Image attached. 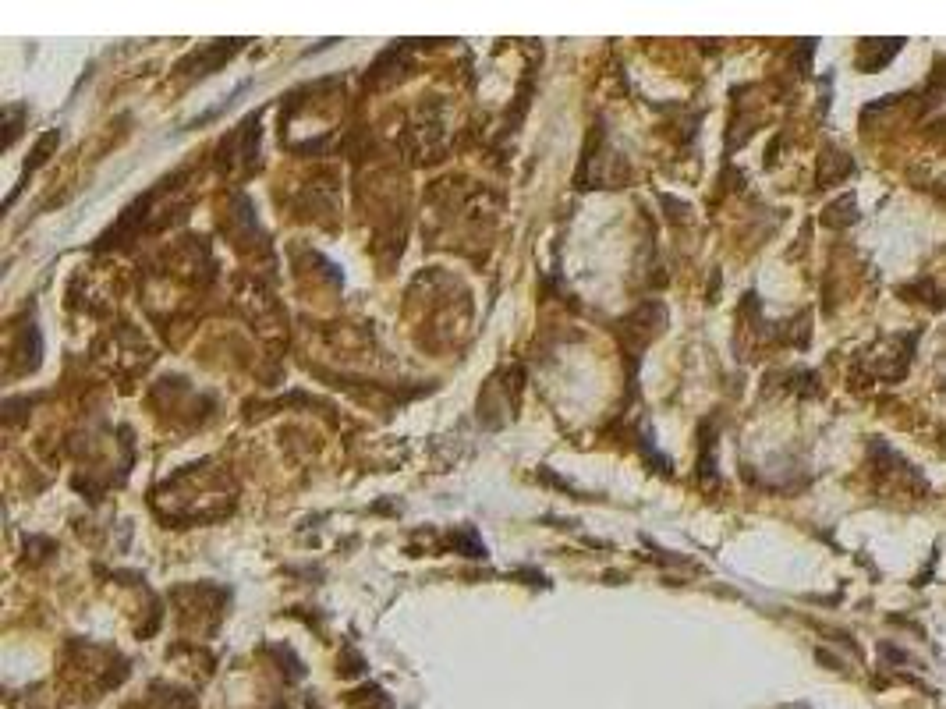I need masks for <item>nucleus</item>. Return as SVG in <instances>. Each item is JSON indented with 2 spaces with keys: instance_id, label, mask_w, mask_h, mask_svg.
Returning a JSON list of instances; mask_svg holds the SVG:
<instances>
[{
  "instance_id": "nucleus-1",
  "label": "nucleus",
  "mask_w": 946,
  "mask_h": 709,
  "mask_svg": "<svg viewBox=\"0 0 946 709\" xmlns=\"http://www.w3.org/2000/svg\"><path fill=\"white\" fill-rule=\"evenodd\" d=\"M904 39H861L858 43V68L861 71H879L893 54H900Z\"/></svg>"
},
{
  "instance_id": "nucleus-2",
  "label": "nucleus",
  "mask_w": 946,
  "mask_h": 709,
  "mask_svg": "<svg viewBox=\"0 0 946 709\" xmlns=\"http://www.w3.org/2000/svg\"><path fill=\"white\" fill-rule=\"evenodd\" d=\"M858 220V203H854V195H840L837 203L826 206V224L830 227H847Z\"/></svg>"
}]
</instances>
